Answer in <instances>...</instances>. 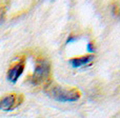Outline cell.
Wrapping results in <instances>:
<instances>
[{"label":"cell","instance_id":"cell-1","mask_svg":"<svg viewBox=\"0 0 120 118\" xmlns=\"http://www.w3.org/2000/svg\"><path fill=\"white\" fill-rule=\"evenodd\" d=\"M50 95L52 98L60 102H74L80 98V94L76 91H71V90L62 89L61 87H54L50 91Z\"/></svg>","mask_w":120,"mask_h":118},{"label":"cell","instance_id":"cell-2","mask_svg":"<svg viewBox=\"0 0 120 118\" xmlns=\"http://www.w3.org/2000/svg\"><path fill=\"white\" fill-rule=\"evenodd\" d=\"M49 72H50V66H49L48 62L45 61L40 62L37 65V68L35 69V72H34L33 75V81L34 82L41 81L42 79H44L49 75Z\"/></svg>","mask_w":120,"mask_h":118},{"label":"cell","instance_id":"cell-3","mask_svg":"<svg viewBox=\"0 0 120 118\" xmlns=\"http://www.w3.org/2000/svg\"><path fill=\"white\" fill-rule=\"evenodd\" d=\"M23 72V64L22 63H18L15 66H13L12 69H10V71L8 72V75H6V78L10 82L12 83H16L17 80L19 79L20 75L22 74Z\"/></svg>","mask_w":120,"mask_h":118},{"label":"cell","instance_id":"cell-4","mask_svg":"<svg viewBox=\"0 0 120 118\" xmlns=\"http://www.w3.org/2000/svg\"><path fill=\"white\" fill-rule=\"evenodd\" d=\"M14 103H15V96L14 95L5 96L4 98H2V99L0 100V110L8 112V111L12 110Z\"/></svg>","mask_w":120,"mask_h":118},{"label":"cell","instance_id":"cell-5","mask_svg":"<svg viewBox=\"0 0 120 118\" xmlns=\"http://www.w3.org/2000/svg\"><path fill=\"white\" fill-rule=\"evenodd\" d=\"M94 59L93 55H90V56H84V57H80V58H74L70 60V63L73 68H80V66L86 65L87 63L92 61Z\"/></svg>","mask_w":120,"mask_h":118},{"label":"cell","instance_id":"cell-6","mask_svg":"<svg viewBox=\"0 0 120 118\" xmlns=\"http://www.w3.org/2000/svg\"><path fill=\"white\" fill-rule=\"evenodd\" d=\"M87 51H89V52H91V53L95 52V49H94L93 43H89V44H87Z\"/></svg>","mask_w":120,"mask_h":118},{"label":"cell","instance_id":"cell-7","mask_svg":"<svg viewBox=\"0 0 120 118\" xmlns=\"http://www.w3.org/2000/svg\"><path fill=\"white\" fill-rule=\"evenodd\" d=\"M76 40H77L76 37H72V36H70L68 39L66 40V43H71V42H74V41H76Z\"/></svg>","mask_w":120,"mask_h":118},{"label":"cell","instance_id":"cell-8","mask_svg":"<svg viewBox=\"0 0 120 118\" xmlns=\"http://www.w3.org/2000/svg\"><path fill=\"white\" fill-rule=\"evenodd\" d=\"M3 20H4V16H3V12H0V25L3 23Z\"/></svg>","mask_w":120,"mask_h":118},{"label":"cell","instance_id":"cell-9","mask_svg":"<svg viewBox=\"0 0 120 118\" xmlns=\"http://www.w3.org/2000/svg\"><path fill=\"white\" fill-rule=\"evenodd\" d=\"M119 18H120V10H119Z\"/></svg>","mask_w":120,"mask_h":118}]
</instances>
